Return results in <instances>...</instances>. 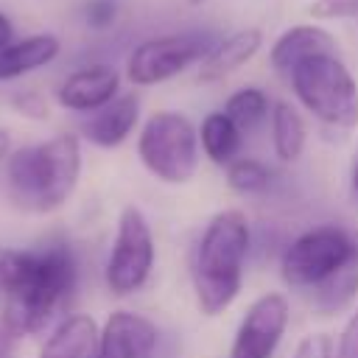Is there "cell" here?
<instances>
[{"instance_id":"e0dca14e","label":"cell","mask_w":358,"mask_h":358,"mask_svg":"<svg viewBox=\"0 0 358 358\" xmlns=\"http://www.w3.org/2000/svg\"><path fill=\"white\" fill-rule=\"evenodd\" d=\"M199 140H201L204 154L215 165H229L232 159H238V151H241V129L224 115V109L221 112H210L201 120Z\"/></svg>"},{"instance_id":"30bf717a","label":"cell","mask_w":358,"mask_h":358,"mask_svg":"<svg viewBox=\"0 0 358 358\" xmlns=\"http://www.w3.org/2000/svg\"><path fill=\"white\" fill-rule=\"evenodd\" d=\"M157 338L159 333L151 319L131 310H115L103 322L95 358H151Z\"/></svg>"},{"instance_id":"4316f807","label":"cell","mask_w":358,"mask_h":358,"mask_svg":"<svg viewBox=\"0 0 358 358\" xmlns=\"http://www.w3.org/2000/svg\"><path fill=\"white\" fill-rule=\"evenodd\" d=\"M14 341H17V336H14V333L0 322V358H11Z\"/></svg>"},{"instance_id":"3957f363","label":"cell","mask_w":358,"mask_h":358,"mask_svg":"<svg viewBox=\"0 0 358 358\" xmlns=\"http://www.w3.org/2000/svg\"><path fill=\"white\" fill-rule=\"evenodd\" d=\"M249 246L252 232L241 210H221L204 227L190 268L196 305L204 316H218L238 296Z\"/></svg>"},{"instance_id":"277c9868","label":"cell","mask_w":358,"mask_h":358,"mask_svg":"<svg viewBox=\"0 0 358 358\" xmlns=\"http://www.w3.org/2000/svg\"><path fill=\"white\" fill-rule=\"evenodd\" d=\"M288 81L308 112L333 129L358 126V84L336 53H322L299 62Z\"/></svg>"},{"instance_id":"4fadbf2b","label":"cell","mask_w":358,"mask_h":358,"mask_svg":"<svg viewBox=\"0 0 358 358\" xmlns=\"http://www.w3.org/2000/svg\"><path fill=\"white\" fill-rule=\"evenodd\" d=\"M322 53H336V39L319 25H294L277 36L268 59L277 73L288 76L299 62Z\"/></svg>"},{"instance_id":"d4e9b609","label":"cell","mask_w":358,"mask_h":358,"mask_svg":"<svg viewBox=\"0 0 358 358\" xmlns=\"http://www.w3.org/2000/svg\"><path fill=\"white\" fill-rule=\"evenodd\" d=\"M11 103H14V109H17L20 115H25V117H36V120L48 117V103H45V98H42L39 92H34V90L17 92V95L11 98Z\"/></svg>"},{"instance_id":"52a82bcc","label":"cell","mask_w":358,"mask_h":358,"mask_svg":"<svg viewBox=\"0 0 358 358\" xmlns=\"http://www.w3.org/2000/svg\"><path fill=\"white\" fill-rule=\"evenodd\" d=\"M218 42L221 39L215 36V31H182L145 39L131 50L126 62V76L137 87L162 84L193 62H204Z\"/></svg>"},{"instance_id":"9a60e30c","label":"cell","mask_w":358,"mask_h":358,"mask_svg":"<svg viewBox=\"0 0 358 358\" xmlns=\"http://www.w3.org/2000/svg\"><path fill=\"white\" fill-rule=\"evenodd\" d=\"M263 45V34L257 28H243L235 31L232 36L221 39L210 56L201 62L199 67V81H218L224 76H229L232 70H238L241 64H246Z\"/></svg>"},{"instance_id":"8992f818","label":"cell","mask_w":358,"mask_h":358,"mask_svg":"<svg viewBox=\"0 0 358 358\" xmlns=\"http://www.w3.org/2000/svg\"><path fill=\"white\" fill-rule=\"evenodd\" d=\"M137 154L157 179L185 185L199 168V131L179 112H154L137 137Z\"/></svg>"},{"instance_id":"9c48e42d","label":"cell","mask_w":358,"mask_h":358,"mask_svg":"<svg viewBox=\"0 0 358 358\" xmlns=\"http://www.w3.org/2000/svg\"><path fill=\"white\" fill-rule=\"evenodd\" d=\"M288 327V302L282 294L257 296L238 324L229 358H271Z\"/></svg>"},{"instance_id":"603a6c76","label":"cell","mask_w":358,"mask_h":358,"mask_svg":"<svg viewBox=\"0 0 358 358\" xmlns=\"http://www.w3.org/2000/svg\"><path fill=\"white\" fill-rule=\"evenodd\" d=\"M117 17V0H90L84 6V22L95 31H103Z\"/></svg>"},{"instance_id":"5bb4252c","label":"cell","mask_w":358,"mask_h":358,"mask_svg":"<svg viewBox=\"0 0 358 358\" xmlns=\"http://www.w3.org/2000/svg\"><path fill=\"white\" fill-rule=\"evenodd\" d=\"M98 324L87 313L64 316L45 338L39 358H95L98 355Z\"/></svg>"},{"instance_id":"7a4b0ae2","label":"cell","mask_w":358,"mask_h":358,"mask_svg":"<svg viewBox=\"0 0 358 358\" xmlns=\"http://www.w3.org/2000/svg\"><path fill=\"white\" fill-rule=\"evenodd\" d=\"M81 173V145L76 134L22 145L6 157V193L25 213H53L76 190Z\"/></svg>"},{"instance_id":"8fae6325","label":"cell","mask_w":358,"mask_h":358,"mask_svg":"<svg viewBox=\"0 0 358 358\" xmlns=\"http://www.w3.org/2000/svg\"><path fill=\"white\" fill-rule=\"evenodd\" d=\"M117 90L120 76L112 64H87L59 84L56 101L70 112H95L117 98Z\"/></svg>"},{"instance_id":"83f0119b","label":"cell","mask_w":358,"mask_h":358,"mask_svg":"<svg viewBox=\"0 0 358 358\" xmlns=\"http://www.w3.org/2000/svg\"><path fill=\"white\" fill-rule=\"evenodd\" d=\"M14 42V25H11V20L0 11V50L6 48V45H11Z\"/></svg>"},{"instance_id":"7c38bea8","label":"cell","mask_w":358,"mask_h":358,"mask_svg":"<svg viewBox=\"0 0 358 358\" xmlns=\"http://www.w3.org/2000/svg\"><path fill=\"white\" fill-rule=\"evenodd\" d=\"M137 117H140V98L134 92H126L112 98L106 106L95 109L81 123V134L101 148H115L131 134Z\"/></svg>"},{"instance_id":"ac0fdd59","label":"cell","mask_w":358,"mask_h":358,"mask_svg":"<svg viewBox=\"0 0 358 358\" xmlns=\"http://www.w3.org/2000/svg\"><path fill=\"white\" fill-rule=\"evenodd\" d=\"M305 123L299 117V112L285 103V101H277L271 106V143H274V151L282 162H294L302 148H305Z\"/></svg>"},{"instance_id":"cb8c5ba5","label":"cell","mask_w":358,"mask_h":358,"mask_svg":"<svg viewBox=\"0 0 358 358\" xmlns=\"http://www.w3.org/2000/svg\"><path fill=\"white\" fill-rule=\"evenodd\" d=\"M294 358H336V344L327 333H310L296 344Z\"/></svg>"},{"instance_id":"ba28073f","label":"cell","mask_w":358,"mask_h":358,"mask_svg":"<svg viewBox=\"0 0 358 358\" xmlns=\"http://www.w3.org/2000/svg\"><path fill=\"white\" fill-rule=\"evenodd\" d=\"M154 268V235L137 207H123L106 260V285L115 296L140 291Z\"/></svg>"},{"instance_id":"7402d4cb","label":"cell","mask_w":358,"mask_h":358,"mask_svg":"<svg viewBox=\"0 0 358 358\" xmlns=\"http://www.w3.org/2000/svg\"><path fill=\"white\" fill-rule=\"evenodd\" d=\"M310 17L316 20H341V17H358V0H313L308 6Z\"/></svg>"},{"instance_id":"f1b7e54d","label":"cell","mask_w":358,"mask_h":358,"mask_svg":"<svg viewBox=\"0 0 358 358\" xmlns=\"http://www.w3.org/2000/svg\"><path fill=\"white\" fill-rule=\"evenodd\" d=\"M350 187H352V196H355V201H358V154H355V159H352V173H350Z\"/></svg>"},{"instance_id":"d6986e66","label":"cell","mask_w":358,"mask_h":358,"mask_svg":"<svg viewBox=\"0 0 358 358\" xmlns=\"http://www.w3.org/2000/svg\"><path fill=\"white\" fill-rule=\"evenodd\" d=\"M308 294H310V305H313V310L319 316H336V313H341L344 308L352 305V299L358 294V263L350 266V268H344L341 274L330 277L327 282L316 285Z\"/></svg>"},{"instance_id":"f546056e","label":"cell","mask_w":358,"mask_h":358,"mask_svg":"<svg viewBox=\"0 0 358 358\" xmlns=\"http://www.w3.org/2000/svg\"><path fill=\"white\" fill-rule=\"evenodd\" d=\"M8 148H11V140H8V134L0 129V162L8 157Z\"/></svg>"},{"instance_id":"44dd1931","label":"cell","mask_w":358,"mask_h":358,"mask_svg":"<svg viewBox=\"0 0 358 358\" xmlns=\"http://www.w3.org/2000/svg\"><path fill=\"white\" fill-rule=\"evenodd\" d=\"M227 182L235 193H243V196H255V193H263L268 190L271 185V171L260 162V159H252V157H238L227 165Z\"/></svg>"},{"instance_id":"6da1fadb","label":"cell","mask_w":358,"mask_h":358,"mask_svg":"<svg viewBox=\"0 0 358 358\" xmlns=\"http://www.w3.org/2000/svg\"><path fill=\"white\" fill-rule=\"evenodd\" d=\"M78 266L67 243L42 249H0L3 324L17 336H34L53 322L76 291Z\"/></svg>"},{"instance_id":"ffe728a7","label":"cell","mask_w":358,"mask_h":358,"mask_svg":"<svg viewBox=\"0 0 358 358\" xmlns=\"http://www.w3.org/2000/svg\"><path fill=\"white\" fill-rule=\"evenodd\" d=\"M224 115L241 129L249 131L255 129L266 115H268V95L260 87H241L238 92H232L224 103Z\"/></svg>"},{"instance_id":"5b68a950","label":"cell","mask_w":358,"mask_h":358,"mask_svg":"<svg viewBox=\"0 0 358 358\" xmlns=\"http://www.w3.org/2000/svg\"><path fill=\"white\" fill-rule=\"evenodd\" d=\"M358 263V235L341 224H322L294 238L280 260V274L291 288L313 291L330 277Z\"/></svg>"},{"instance_id":"2e32d148","label":"cell","mask_w":358,"mask_h":358,"mask_svg":"<svg viewBox=\"0 0 358 358\" xmlns=\"http://www.w3.org/2000/svg\"><path fill=\"white\" fill-rule=\"evenodd\" d=\"M59 39L53 34H34L25 39H14L0 50V81L20 78L31 70L50 64L59 56Z\"/></svg>"},{"instance_id":"4dcf8cb0","label":"cell","mask_w":358,"mask_h":358,"mask_svg":"<svg viewBox=\"0 0 358 358\" xmlns=\"http://www.w3.org/2000/svg\"><path fill=\"white\" fill-rule=\"evenodd\" d=\"M190 6H201V3H207V0H187Z\"/></svg>"},{"instance_id":"484cf974","label":"cell","mask_w":358,"mask_h":358,"mask_svg":"<svg viewBox=\"0 0 358 358\" xmlns=\"http://www.w3.org/2000/svg\"><path fill=\"white\" fill-rule=\"evenodd\" d=\"M336 358H358V310L350 316L347 327L341 330L338 347H336Z\"/></svg>"}]
</instances>
